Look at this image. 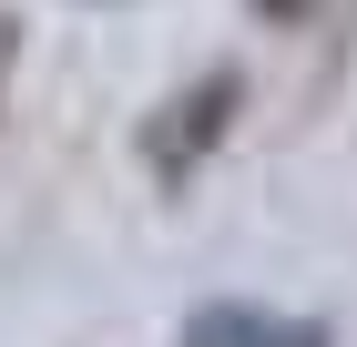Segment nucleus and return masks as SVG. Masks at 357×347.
I'll list each match as a JSON object with an SVG mask.
<instances>
[{
  "mask_svg": "<svg viewBox=\"0 0 357 347\" xmlns=\"http://www.w3.org/2000/svg\"><path fill=\"white\" fill-rule=\"evenodd\" d=\"M235 103H245V72L235 61H215L204 82H184L164 112H143V163H153V184H194V163L225 143V123H235Z\"/></svg>",
  "mask_w": 357,
  "mask_h": 347,
  "instance_id": "nucleus-1",
  "label": "nucleus"
},
{
  "mask_svg": "<svg viewBox=\"0 0 357 347\" xmlns=\"http://www.w3.org/2000/svg\"><path fill=\"white\" fill-rule=\"evenodd\" d=\"M184 347H337L317 317H266V307H235V296H215V307H194L184 317Z\"/></svg>",
  "mask_w": 357,
  "mask_h": 347,
  "instance_id": "nucleus-2",
  "label": "nucleus"
},
{
  "mask_svg": "<svg viewBox=\"0 0 357 347\" xmlns=\"http://www.w3.org/2000/svg\"><path fill=\"white\" fill-rule=\"evenodd\" d=\"M10 72H21V10H0V103H10Z\"/></svg>",
  "mask_w": 357,
  "mask_h": 347,
  "instance_id": "nucleus-3",
  "label": "nucleus"
},
{
  "mask_svg": "<svg viewBox=\"0 0 357 347\" xmlns=\"http://www.w3.org/2000/svg\"><path fill=\"white\" fill-rule=\"evenodd\" d=\"M255 10H306V0H255Z\"/></svg>",
  "mask_w": 357,
  "mask_h": 347,
  "instance_id": "nucleus-4",
  "label": "nucleus"
}]
</instances>
